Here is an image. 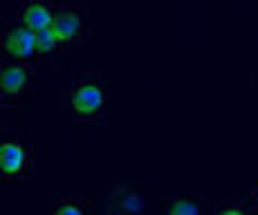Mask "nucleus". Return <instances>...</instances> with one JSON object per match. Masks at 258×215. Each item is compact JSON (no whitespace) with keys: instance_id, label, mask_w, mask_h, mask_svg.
Masks as SVG:
<instances>
[{"instance_id":"1","label":"nucleus","mask_w":258,"mask_h":215,"mask_svg":"<svg viewBox=\"0 0 258 215\" xmlns=\"http://www.w3.org/2000/svg\"><path fill=\"white\" fill-rule=\"evenodd\" d=\"M68 112L77 123L101 121L108 103V81L101 72H81L63 97Z\"/></svg>"},{"instance_id":"2","label":"nucleus","mask_w":258,"mask_h":215,"mask_svg":"<svg viewBox=\"0 0 258 215\" xmlns=\"http://www.w3.org/2000/svg\"><path fill=\"white\" fill-rule=\"evenodd\" d=\"M36 74V61L3 58L0 63V103L12 106L29 92Z\"/></svg>"},{"instance_id":"3","label":"nucleus","mask_w":258,"mask_h":215,"mask_svg":"<svg viewBox=\"0 0 258 215\" xmlns=\"http://www.w3.org/2000/svg\"><path fill=\"white\" fill-rule=\"evenodd\" d=\"M52 29L58 36L63 49H72L83 41L88 29V18L83 12L81 5L77 3H66V5H56V12H54V21Z\"/></svg>"},{"instance_id":"4","label":"nucleus","mask_w":258,"mask_h":215,"mask_svg":"<svg viewBox=\"0 0 258 215\" xmlns=\"http://www.w3.org/2000/svg\"><path fill=\"white\" fill-rule=\"evenodd\" d=\"M3 58H21V61H38L36 54V32L21 21H3L0 36Z\"/></svg>"},{"instance_id":"5","label":"nucleus","mask_w":258,"mask_h":215,"mask_svg":"<svg viewBox=\"0 0 258 215\" xmlns=\"http://www.w3.org/2000/svg\"><path fill=\"white\" fill-rule=\"evenodd\" d=\"M34 151L18 137H5L0 144V175L5 179H29L32 177Z\"/></svg>"},{"instance_id":"6","label":"nucleus","mask_w":258,"mask_h":215,"mask_svg":"<svg viewBox=\"0 0 258 215\" xmlns=\"http://www.w3.org/2000/svg\"><path fill=\"white\" fill-rule=\"evenodd\" d=\"M108 211L112 215H137L144 211V188L140 184H119L110 193Z\"/></svg>"},{"instance_id":"7","label":"nucleus","mask_w":258,"mask_h":215,"mask_svg":"<svg viewBox=\"0 0 258 215\" xmlns=\"http://www.w3.org/2000/svg\"><path fill=\"white\" fill-rule=\"evenodd\" d=\"M56 5L49 0H18V21L34 32L52 27Z\"/></svg>"},{"instance_id":"8","label":"nucleus","mask_w":258,"mask_h":215,"mask_svg":"<svg viewBox=\"0 0 258 215\" xmlns=\"http://www.w3.org/2000/svg\"><path fill=\"white\" fill-rule=\"evenodd\" d=\"M36 54L38 58H45L49 63H58V58L66 54V49H63V45L52 27L36 32Z\"/></svg>"},{"instance_id":"9","label":"nucleus","mask_w":258,"mask_h":215,"mask_svg":"<svg viewBox=\"0 0 258 215\" xmlns=\"http://www.w3.org/2000/svg\"><path fill=\"white\" fill-rule=\"evenodd\" d=\"M54 213L58 215H88L94 213L92 202H83L79 197H61L54 204Z\"/></svg>"},{"instance_id":"10","label":"nucleus","mask_w":258,"mask_h":215,"mask_svg":"<svg viewBox=\"0 0 258 215\" xmlns=\"http://www.w3.org/2000/svg\"><path fill=\"white\" fill-rule=\"evenodd\" d=\"M166 215H200L202 204L193 197H171L164 204Z\"/></svg>"},{"instance_id":"11","label":"nucleus","mask_w":258,"mask_h":215,"mask_svg":"<svg viewBox=\"0 0 258 215\" xmlns=\"http://www.w3.org/2000/svg\"><path fill=\"white\" fill-rule=\"evenodd\" d=\"M216 211L225 215H245L251 211V199H242V202H236V204H220V206H216Z\"/></svg>"},{"instance_id":"12","label":"nucleus","mask_w":258,"mask_h":215,"mask_svg":"<svg viewBox=\"0 0 258 215\" xmlns=\"http://www.w3.org/2000/svg\"><path fill=\"white\" fill-rule=\"evenodd\" d=\"M251 211H254V213H258V184H256V186H254V191H251Z\"/></svg>"}]
</instances>
